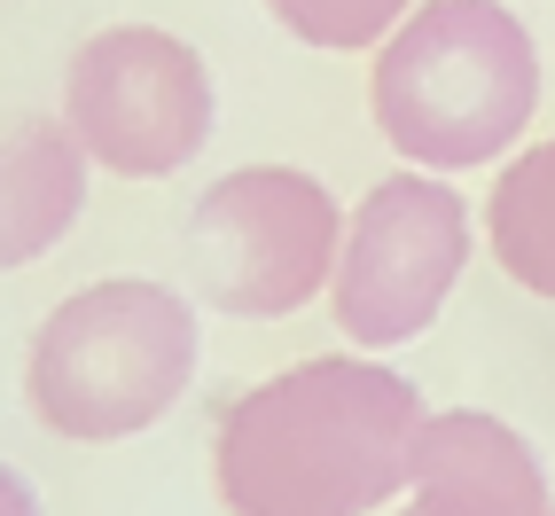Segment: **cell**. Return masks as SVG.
Returning <instances> with one entry per match:
<instances>
[{"mask_svg": "<svg viewBox=\"0 0 555 516\" xmlns=\"http://www.w3.org/2000/svg\"><path fill=\"white\" fill-rule=\"evenodd\" d=\"M423 391L376 360H298L219 415L228 516H367L415 477Z\"/></svg>", "mask_w": 555, "mask_h": 516, "instance_id": "obj_1", "label": "cell"}, {"mask_svg": "<svg viewBox=\"0 0 555 516\" xmlns=\"http://www.w3.org/2000/svg\"><path fill=\"white\" fill-rule=\"evenodd\" d=\"M367 102L415 172H469L532 126L540 48L501 0H423L376 55Z\"/></svg>", "mask_w": 555, "mask_h": 516, "instance_id": "obj_2", "label": "cell"}, {"mask_svg": "<svg viewBox=\"0 0 555 516\" xmlns=\"http://www.w3.org/2000/svg\"><path fill=\"white\" fill-rule=\"evenodd\" d=\"M196 384V313L165 282H87L24 352V408L70 447H118Z\"/></svg>", "mask_w": 555, "mask_h": 516, "instance_id": "obj_3", "label": "cell"}, {"mask_svg": "<svg viewBox=\"0 0 555 516\" xmlns=\"http://www.w3.org/2000/svg\"><path fill=\"white\" fill-rule=\"evenodd\" d=\"M345 211L298 165H243L189 211V274L235 321H282L337 274Z\"/></svg>", "mask_w": 555, "mask_h": 516, "instance_id": "obj_4", "label": "cell"}, {"mask_svg": "<svg viewBox=\"0 0 555 516\" xmlns=\"http://www.w3.org/2000/svg\"><path fill=\"white\" fill-rule=\"evenodd\" d=\"M211 70L157 24H109L63 70V126L87 165L118 180H165L211 141Z\"/></svg>", "mask_w": 555, "mask_h": 516, "instance_id": "obj_5", "label": "cell"}, {"mask_svg": "<svg viewBox=\"0 0 555 516\" xmlns=\"http://www.w3.org/2000/svg\"><path fill=\"white\" fill-rule=\"evenodd\" d=\"M469 258V204L438 172H391L345 219V250L328 274V306L352 345L384 352L423 337L462 282Z\"/></svg>", "mask_w": 555, "mask_h": 516, "instance_id": "obj_6", "label": "cell"}, {"mask_svg": "<svg viewBox=\"0 0 555 516\" xmlns=\"http://www.w3.org/2000/svg\"><path fill=\"white\" fill-rule=\"evenodd\" d=\"M415 508L406 516H547V469L501 415L447 408L415 430Z\"/></svg>", "mask_w": 555, "mask_h": 516, "instance_id": "obj_7", "label": "cell"}, {"mask_svg": "<svg viewBox=\"0 0 555 516\" xmlns=\"http://www.w3.org/2000/svg\"><path fill=\"white\" fill-rule=\"evenodd\" d=\"M87 211V150L63 118H0V274L48 258Z\"/></svg>", "mask_w": 555, "mask_h": 516, "instance_id": "obj_8", "label": "cell"}, {"mask_svg": "<svg viewBox=\"0 0 555 516\" xmlns=\"http://www.w3.org/2000/svg\"><path fill=\"white\" fill-rule=\"evenodd\" d=\"M486 235H493V258L508 267V282H525L532 298H555V141L525 150L501 172Z\"/></svg>", "mask_w": 555, "mask_h": 516, "instance_id": "obj_9", "label": "cell"}, {"mask_svg": "<svg viewBox=\"0 0 555 516\" xmlns=\"http://www.w3.org/2000/svg\"><path fill=\"white\" fill-rule=\"evenodd\" d=\"M274 24L306 48H328V55H352V48H376L391 24H406L415 0H267Z\"/></svg>", "mask_w": 555, "mask_h": 516, "instance_id": "obj_10", "label": "cell"}, {"mask_svg": "<svg viewBox=\"0 0 555 516\" xmlns=\"http://www.w3.org/2000/svg\"><path fill=\"white\" fill-rule=\"evenodd\" d=\"M0 516H48V508H40V493H31V477H24V469H9V462H0Z\"/></svg>", "mask_w": 555, "mask_h": 516, "instance_id": "obj_11", "label": "cell"}, {"mask_svg": "<svg viewBox=\"0 0 555 516\" xmlns=\"http://www.w3.org/2000/svg\"><path fill=\"white\" fill-rule=\"evenodd\" d=\"M547 516H555V508H547Z\"/></svg>", "mask_w": 555, "mask_h": 516, "instance_id": "obj_12", "label": "cell"}]
</instances>
